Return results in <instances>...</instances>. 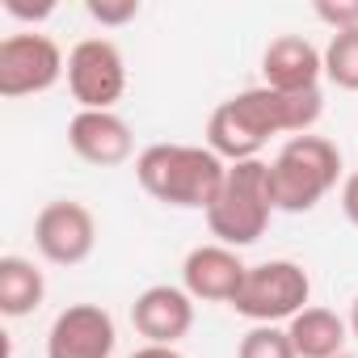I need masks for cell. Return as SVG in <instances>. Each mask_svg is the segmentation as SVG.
I'll list each match as a JSON object with an SVG mask.
<instances>
[{
  "label": "cell",
  "instance_id": "21",
  "mask_svg": "<svg viewBox=\"0 0 358 358\" xmlns=\"http://www.w3.org/2000/svg\"><path fill=\"white\" fill-rule=\"evenodd\" d=\"M341 215L358 228V169L345 177V182H341Z\"/></svg>",
  "mask_w": 358,
  "mask_h": 358
},
{
  "label": "cell",
  "instance_id": "16",
  "mask_svg": "<svg viewBox=\"0 0 358 358\" xmlns=\"http://www.w3.org/2000/svg\"><path fill=\"white\" fill-rule=\"evenodd\" d=\"M324 80L345 89V93H358V30H341L329 38L324 47Z\"/></svg>",
  "mask_w": 358,
  "mask_h": 358
},
{
  "label": "cell",
  "instance_id": "9",
  "mask_svg": "<svg viewBox=\"0 0 358 358\" xmlns=\"http://www.w3.org/2000/svg\"><path fill=\"white\" fill-rule=\"evenodd\" d=\"M114 345L118 329L101 303H68L47 329V358H110Z\"/></svg>",
  "mask_w": 358,
  "mask_h": 358
},
{
  "label": "cell",
  "instance_id": "2",
  "mask_svg": "<svg viewBox=\"0 0 358 358\" xmlns=\"http://www.w3.org/2000/svg\"><path fill=\"white\" fill-rule=\"evenodd\" d=\"M228 177V164L207 143H152L135 156V182L164 207L207 211Z\"/></svg>",
  "mask_w": 358,
  "mask_h": 358
},
{
  "label": "cell",
  "instance_id": "22",
  "mask_svg": "<svg viewBox=\"0 0 358 358\" xmlns=\"http://www.w3.org/2000/svg\"><path fill=\"white\" fill-rule=\"evenodd\" d=\"M127 358H186L177 345H139L135 354H127Z\"/></svg>",
  "mask_w": 358,
  "mask_h": 358
},
{
  "label": "cell",
  "instance_id": "17",
  "mask_svg": "<svg viewBox=\"0 0 358 358\" xmlns=\"http://www.w3.org/2000/svg\"><path fill=\"white\" fill-rule=\"evenodd\" d=\"M236 358H299V354L287 337V324H253L241 337Z\"/></svg>",
  "mask_w": 358,
  "mask_h": 358
},
{
  "label": "cell",
  "instance_id": "24",
  "mask_svg": "<svg viewBox=\"0 0 358 358\" xmlns=\"http://www.w3.org/2000/svg\"><path fill=\"white\" fill-rule=\"evenodd\" d=\"M337 358H354V354H337Z\"/></svg>",
  "mask_w": 358,
  "mask_h": 358
},
{
  "label": "cell",
  "instance_id": "1",
  "mask_svg": "<svg viewBox=\"0 0 358 358\" xmlns=\"http://www.w3.org/2000/svg\"><path fill=\"white\" fill-rule=\"evenodd\" d=\"M324 114V93H278L266 85L241 89L236 97L220 101L207 118V148L224 164L262 160V148L274 135H312V127Z\"/></svg>",
  "mask_w": 358,
  "mask_h": 358
},
{
  "label": "cell",
  "instance_id": "12",
  "mask_svg": "<svg viewBox=\"0 0 358 358\" xmlns=\"http://www.w3.org/2000/svg\"><path fill=\"white\" fill-rule=\"evenodd\" d=\"M324 76V51L308 43L303 34H278L262 51V85L278 93H308L320 89Z\"/></svg>",
  "mask_w": 358,
  "mask_h": 358
},
{
  "label": "cell",
  "instance_id": "18",
  "mask_svg": "<svg viewBox=\"0 0 358 358\" xmlns=\"http://www.w3.org/2000/svg\"><path fill=\"white\" fill-rule=\"evenodd\" d=\"M85 13H89L97 26L118 30V26H127V22L139 17V0H85Z\"/></svg>",
  "mask_w": 358,
  "mask_h": 358
},
{
  "label": "cell",
  "instance_id": "10",
  "mask_svg": "<svg viewBox=\"0 0 358 358\" xmlns=\"http://www.w3.org/2000/svg\"><path fill=\"white\" fill-rule=\"evenodd\" d=\"M131 324L143 337V345H177L194 329V295L186 287L156 282V287L135 295Z\"/></svg>",
  "mask_w": 358,
  "mask_h": 358
},
{
  "label": "cell",
  "instance_id": "20",
  "mask_svg": "<svg viewBox=\"0 0 358 358\" xmlns=\"http://www.w3.org/2000/svg\"><path fill=\"white\" fill-rule=\"evenodd\" d=\"M5 13L13 22H47L55 13V0H5Z\"/></svg>",
  "mask_w": 358,
  "mask_h": 358
},
{
  "label": "cell",
  "instance_id": "7",
  "mask_svg": "<svg viewBox=\"0 0 358 358\" xmlns=\"http://www.w3.org/2000/svg\"><path fill=\"white\" fill-rule=\"evenodd\" d=\"M68 93L80 110H114L127 93V59L110 38H80L68 51Z\"/></svg>",
  "mask_w": 358,
  "mask_h": 358
},
{
  "label": "cell",
  "instance_id": "15",
  "mask_svg": "<svg viewBox=\"0 0 358 358\" xmlns=\"http://www.w3.org/2000/svg\"><path fill=\"white\" fill-rule=\"evenodd\" d=\"M43 299H47V278L30 257H22V253L0 257V312L9 320H22V316L38 312Z\"/></svg>",
  "mask_w": 358,
  "mask_h": 358
},
{
  "label": "cell",
  "instance_id": "13",
  "mask_svg": "<svg viewBox=\"0 0 358 358\" xmlns=\"http://www.w3.org/2000/svg\"><path fill=\"white\" fill-rule=\"evenodd\" d=\"M245 262L228 245H199L182 262V287L203 303H232L245 282Z\"/></svg>",
  "mask_w": 358,
  "mask_h": 358
},
{
  "label": "cell",
  "instance_id": "19",
  "mask_svg": "<svg viewBox=\"0 0 358 358\" xmlns=\"http://www.w3.org/2000/svg\"><path fill=\"white\" fill-rule=\"evenodd\" d=\"M316 17H320L333 34L358 30V0H320V5H316Z\"/></svg>",
  "mask_w": 358,
  "mask_h": 358
},
{
  "label": "cell",
  "instance_id": "8",
  "mask_svg": "<svg viewBox=\"0 0 358 358\" xmlns=\"http://www.w3.org/2000/svg\"><path fill=\"white\" fill-rule=\"evenodd\" d=\"M34 249L51 266H80L97 249V220L76 199H55L34 215Z\"/></svg>",
  "mask_w": 358,
  "mask_h": 358
},
{
  "label": "cell",
  "instance_id": "6",
  "mask_svg": "<svg viewBox=\"0 0 358 358\" xmlns=\"http://www.w3.org/2000/svg\"><path fill=\"white\" fill-rule=\"evenodd\" d=\"M64 76H68V59L55 38L26 30V34H9L0 43V97L5 101L47 93Z\"/></svg>",
  "mask_w": 358,
  "mask_h": 358
},
{
  "label": "cell",
  "instance_id": "4",
  "mask_svg": "<svg viewBox=\"0 0 358 358\" xmlns=\"http://www.w3.org/2000/svg\"><path fill=\"white\" fill-rule=\"evenodd\" d=\"M203 215H207V228H211L215 245L245 249V245L262 241V236H266V228H270V215H274L266 160L228 164L224 186H220L215 203H211Z\"/></svg>",
  "mask_w": 358,
  "mask_h": 358
},
{
  "label": "cell",
  "instance_id": "5",
  "mask_svg": "<svg viewBox=\"0 0 358 358\" xmlns=\"http://www.w3.org/2000/svg\"><path fill=\"white\" fill-rule=\"evenodd\" d=\"M312 299V278L291 257H270L245 270V282L232 299L236 316L253 324H291Z\"/></svg>",
  "mask_w": 358,
  "mask_h": 358
},
{
  "label": "cell",
  "instance_id": "3",
  "mask_svg": "<svg viewBox=\"0 0 358 358\" xmlns=\"http://www.w3.org/2000/svg\"><path fill=\"white\" fill-rule=\"evenodd\" d=\"M266 177H270L274 211L303 215L329 190H337V182H341V152L324 135H295V139H287L278 148L274 160H266Z\"/></svg>",
  "mask_w": 358,
  "mask_h": 358
},
{
  "label": "cell",
  "instance_id": "11",
  "mask_svg": "<svg viewBox=\"0 0 358 358\" xmlns=\"http://www.w3.org/2000/svg\"><path fill=\"white\" fill-rule=\"evenodd\" d=\"M68 148L93 169H118L135 156V135L114 110H76L68 122Z\"/></svg>",
  "mask_w": 358,
  "mask_h": 358
},
{
  "label": "cell",
  "instance_id": "14",
  "mask_svg": "<svg viewBox=\"0 0 358 358\" xmlns=\"http://www.w3.org/2000/svg\"><path fill=\"white\" fill-rule=\"evenodd\" d=\"M287 337L295 345L299 358H337L345 354V341H350V324L333 312V308H303L291 324H287Z\"/></svg>",
  "mask_w": 358,
  "mask_h": 358
},
{
  "label": "cell",
  "instance_id": "23",
  "mask_svg": "<svg viewBox=\"0 0 358 358\" xmlns=\"http://www.w3.org/2000/svg\"><path fill=\"white\" fill-rule=\"evenodd\" d=\"M345 324H350V337H358V295H354V303H350V320H345Z\"/></svg>",
  "mask_w": 358,
  "mask_h": 358
}]
</instances>
